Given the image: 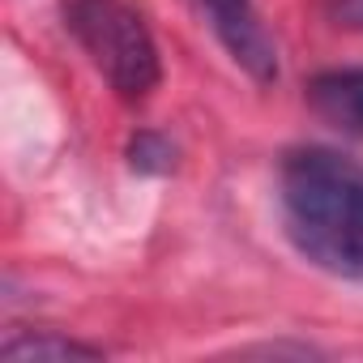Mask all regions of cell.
Returning a JSON list of instances; mask_svg holds the SVG:
<instances>
[{"label":"cell","instance_id":"obj_1","mask_svg":"<svg viewBox=\"0 0 363 363\" xmlns=\"http://www.w3.org/2000/svg\"><path fill=\"white\" fill-rule=\"evenodd\" d=\"M282 231L303 261L363 278V167L329 145H299L278 162Z\"/></svg>","mask_w":363,"mask_h":363},{"label":"cell","instance_id":"obj_2","mask_svg":"<svg viewBox=\"0 0 363 363\" xmlns=\"http://www.w3.org/2000/svg\"><path fill=\"white\" fill-rule=\"evenodd\" d=\"M65 18L77 48L90 56V65L107 77V86L120 99L137 103L158 86V43L137 9H128L124 0H69Z\"/></svg>","mask_w":363,"mask_h":363},{"label":"cell","instance_id":"obj_3","mask_svg":"<svg viewBox=\"0 0 363 363\" xmlns=\"http://www.w3.org/2000/svg\"><path fill=\"white\" fill-rule=\"evenodd\" d=\"M206 22L214 30V39L223 43V52L261 86H269L278 77V48L257 13L252 0H201Z\"/></svg>","mask_w":363,"mask_h":363},{"label":"cell","instance_id":"obj_4","mask_svg":"<svg viewBox=\"0 0 363 363\" xmlns=\"http://www.w3.org/2000/svg\"><path fill=\"white\" fill-rule=\"evenodd\" d=\"M308 103L342 137H363V65L316 73L308 82Z\"/></svg>","mask_w":363,"mask_h":363},{"label":"cell","instance_id":"obj_5","mask_svg":"<svg viewBox=\"0 0 363 363\" xmlns=\"http://www.w3.org/2000/svg\"><path fill=\"white\" fill-rule=\"evenodd\" d=\"M77 359H103V346H90L82 337H65L56 329L13 333L0 342V363H77Z\"/></svg>","mask_w":363,"mask_h":363},{"label":"cell","instance_id":"obj_6","mask_svg":"<svg viewBox=\"0 0 363 363\" xmlns=\"http://www.w3.org/2000/svg\"><path fill=\"white\" fill-rule=\"evenodd\" d=\"M128 167L141 171V175H167L175 167V145L162 137V133H137L128 141Z\"/></svg>","mask_w":363,"mask_h":363},{"label":"cell","instance_id":"obj_7","mask_svg":"<svg viewBox=\"0 0 363 363\" xmlns=\"http://www.w3.org/2000/svg\"><path fill=\"white\" fill-rule=\"evenodd\" d=\"M329 18L342 30H359L363 35V0H329Z\"/></svg>","mask_w":363,"mask_h":363}]
</instances>
